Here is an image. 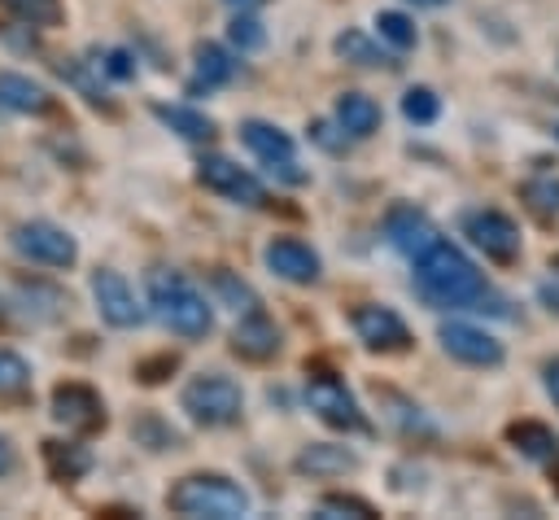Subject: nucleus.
Here are the masks:
<instances>
[{
	"mask_svg": "<svg viewBox=\"0 0 559 520\" xmlns=\"http://www.w3.org/2000/svg\"><path fill=\"white\" fill-rule=\"evenodd\" d=\"M0 105L13 109V114H48L52 109V92L44 83H35L31 74H17V70H0Z\"/></svg>",
	"mask_w": 559,
	"mask_h": 520,
	"instance_id": "18",
	"label": "nucleus"
},
{
	"mask_svg": "<svg viewBox=\"0 0 559 520\" xmlns=\"http://www.w3.org/2000/svg\"><path fill=\"white\" fill-rule=\"evenodd\" d=\"M13 249L26 262L52 267V271H66V267L79 262V240L61 223H52V218H26V223H17L13 227Z\"/></svg>",
	"mask_w": 559,
	"mask_h": 520,
	"instance_id": "5",
	"label": "nucleus"
},
{
	"mask_svg": "<svg viewBox=\"0 0 559 520\" xmlns=\"http://www.w3.org/2000/svg\"><path fill=\"white\" fill-rule=\"evenodd\" d=\"M537 297H542V306H546V310H559V275H555V280H546V284L537 288Z\"/></svg>",
	"mask_w": 559,
	"mask_h": 520,
	"instance_id": "41",
	"label": "nucleus"
},
{
	"mask_svg": "<svg viewBox=\"0 0 559 520\" xmlns=\"http://www.w3.org/2000/svg\"><path fill=\"white\" fill-rule=\"evenodd\" d=\"M349 323H354V332H358V341L367 345V350H376V354H402V350H411V328H406V319L393 310V306H380V302H362V306H354L349 310Z\"/></svg>",
	"mask_w": 559,
	"mask_h": 520,
	"instance_id": "8",
	"label": "nucleus"
},
{
	"mask_svg": "<svg viewBox=\"0 0 559 520\" xmlns=\"http://www.w3.org/2000/svg\"><path fill=\"white\" fill-rule=\"evenodd\" d=\"M402 114H406L411 122H419V127H428V122H437V114H441V105H437V96H432L428 87H411V92L402 96Z\"/></svg>",
	"mask_w": 559,
	"mask_h": 520,
	"instance_id": "33",
	"label": "nucleus"
},
{
	"mask_svg": "<svg viewBox=\"0 0 559 520\" xmlns=\"http://www.w3.org/2000/svg\"><path fill=\"white\" fill-rule=\"evenodd\" d=\"M153 118L166 122L175 135H183V140H192V144H210L214 131H218L214 118L201 114V109H192V105H153Z\"/></svg>",
	"mask_w": 559,
	"mask_h": 520,
	"instance_id": "22",
	"label": "nucleus"
},
{
	"mask_svg": "<svg viewBox=\"0 0 559 520\" xmlns=\"http://www.w3.org/2000/svg\"><path fill=\"white\" fill-rule=\"evenodd\" d=\"M310 140H314V144H323V149H332V153H341L349 135H345V131H341V135H332V127H328V122H314V127H310Z\"/></svg>",
	"mask_w": 559,
	"mask_h": 520,
	"instance_id": "38",
	"label": "nucleus"
},
{
	"mask_svg": "<svg viewBox=\"0 0 559 520\" xmlns=\"http://www.w3.org/2000/svg\"><path fill=\"white\" fill-rule=\"evenodd\" d=\"M179 406L201 428H227V424H236L245 415V389L223 371H201V376H192L183 385Z\"/></svg>",
	"mask_w": 559,
	"mask_h": 520,
	"instance_id": "4",
	"label": "nucleus"
},
{
	"mask_svg": "<svg viewBox=\"0 0 559 520\" xmlns=\"http://www.w3.org/2000/svg\"><path fill=\"white\" fill-rule=\"evenodd\" d=\"M384 398L397 406V411H393V419L402 424V433H411V437H415V433H419V437H432V424L424 419V411H419L415 402H406V398H397V393H384Z\"/></svg>",
	"mask_w": 559,
	"mask_h": 520,
	"instance_id": "34",
	"label": "nucleus"
},
{
	"mask_svg": "<svg viewBox=\"0 0 559 520\" xmlns=\"http://www.w3.org/2000/svg\"><path fill=\"white\" fill-rule=\"evenodd\" d=\"M166 507L188 520H240L249 516V494L223 472H192L170 485Z\"/></svg>",
	"mask_w": 559,
	"mask_h": 520,
	"instance_id": "3",
	"label": "nucleus"
},
{
	"mask_svg": "<svg viewBox=\"0 0 559 520\" xmlns=\"http://www.w3.org/2000/svg\"><path fill=\"white\" fill-rule=\"evenodd\" d=\"M336 127L349 140H367L380 127V105L367 92H341L336 96Z\"/></svg>",
	"mask_w": 559,
	"mask_h": 520,
	"instance_id": "20",
	"label": "nucleus"
},
{
	"mask_svg": "<svg viewBox=\"0 0 559 520\" xmlns=\"http://www.w3.org/2000/svg\"><path fill=\"white\" fill-rule=\"evenodd\" d=\"M31 385V363L13 350L0 345V398H13V393H26Z\"/></svg>",
	"mask_w": 559,
	"mask_h": 520,
	"instance_id": "28",
	"label": "nucleus"
},
{
	"mask_svg": "<svg viewBox=\"0 0 559 520\" xmlns=\"http://www.w3.org/2000/svg\"><path fill=\"white\" fill-rule=\"evenodd\" d=\"M144 288H148L153 315H157L170 332H179V336H188V341H197V336L210 332L214 310H210L205 293H201L183 271L157 267V271H148V284H144Z\"/></svg>",
	"mask_w": 559,
	"mask_h": 520,
	"instance_id": "2",
	"label": "nucleus"
},
{
	"mask_svg": "<svg viewBox=\"0 0 559 520\" xmlns=\"http://www.w3.org/2000/svg\"><path fill=\"white\" fill-rule=\"evenodd\" d=\"M415 288L424 302L441 306V310H489L502 315V297L489 288V280L476 271V262L450 245V240H432L424 253H415Z\"/></svg>",
	"mask_w": 559,
	"mask_h": 520,
	"instance_id": "1",
	"label": "nucleus"
},
{
	"mask_svg": "<svg viewBox=\"0 0 559 520\" xmlns=\"http://www.w3.org/2000/svg\"><path fill=\"white\" fill-rule=\"evenodd\" d=\"M376 26H380V39L384 44H393L397 52H406V48H415V22L406 17V13H393V9H384V13H376Z\"/></svg>",
	"mask_w": 559,
	"mask_h": 520,
	"instance_id": "27",
	"label": "nucleus"
},
{
	"mask_svg": "<svg viewBox=\"0 0 559 520\" xmlns=\"http://www.w3.org/2000/svg\"><path fill=\"white\" fill-rule=\"evenodd\" d=\"M131 437L144 441L148 450H175V446H179V433H175L170 424H162L157 415H140V419L131 424Z\"/></svg>",
	"mask_w": 559,
	"mask_h": 520,
	"instance_id": "29",
	"label": "nucleus"
},
{
	"mask_svg": "<svg viewBox=\"0 0 559 520\" xmlns=\"http://www.w3.org/2000/svg\"><path fill=\"white\" fill-rule=\"evenodd\" d=\"M44 468H48L52 481L70 485V481L92 472V450L79 446V441H44Z\"/></svg>",
	"mask_w": 559,
	"mask_h": 520,
	"instance_id": "21",
	"label": "nucleus"
},
{
	"mask_svg": "<svg viewBox=\"0 0 559 520\" xmlns=\"http://www.w3.org/2000/svg\"><path fill=\"white\" fill-rule=\"evenodd\" d=\"M306 402H310V411H314L328 428L367 433V419H362L354 393H349L345 380H336L332 371H310V380H306Z\"/></svg>",
	"mask_w": 559,
	"mask_h": 520,
	"instance_id": "6",
	"label": "nucleus"
},
{
	"mask_svg": "<svg viewBox=\"0 0 559 520\" xmlns=\"http://www.w3.org/2000/svg\"><path fill=\"white\" fill-rule=\"evenodd\" d=\"M507 441H511V446H515L524 459H537V463L559 459V437H555L546 424H533V419L511 424V428H507Z\"/></svg>",
	"mask_w": 559,
	"mask_h": 520,
	"instance_id": "23",
	"label": "nucleus"
},
{
	"mask_svg": "<svg viewBox=\"0 0 559 520\" xmlns=\"http://www.w3.org/2000/svg\"><path fill=\"white\" fill-rule=\"evenodd\" d=\"M319 516H323V520H341V516L371 520L376 507H371L367 498H354V494H323V498H319Z\"/></svg>",
	"mask_w": 559,
	"mask_h": 520,
	"instance_id": "30",
	"label": "nucleus"
},
{
	"mask_svg": "<svg viewBox=\"0 0 559 520\" xmlns=\"http://www.w3.org/2000/svg\"><path fill=\"white\" fill-rule=\"evenodd\" d=\"M92 297H96V310H100V319H105L109 328H140V323H144V310H140L131 284H127L118 271L96 267V271H92Z\"/></svg>",
	"mask_w": 559,
	"mask_h": 520,
	"instance_id": "12",
	"label": "nucleus"
},
{
	"mask_svg": "<svg viewBox=\"0 0 559 520\" xmlns=\"http://www.w3.org/2000/svg\"><path fill=\"white\" fill-rule=\"evenodd\" d=\"M262 262H266L271 275L288 280V284H314L319 271H323L319 253H314L306 240H297V236H275V240L262 249Z\"/></svg>",
	"mask_w": 559,
	"mask_h": 520,
	"instance_id": "13",
	"label": "nucleus"
},
{
	"mask_svg": "<svg viewBox=\"0 0 559 520\" xmlns=\"http://www.w3.org/2000/svg\"><path fill=\"white\" fill-rule=\"evenodd\" d=\"M13 472H17V450H13L9 437H0V481L13 476Z\"/></svg>",
	"mask_w": 559,
	"mask_h": 520,
	"instance_id": "40",
	"label": "nucleus"
},
{
	"mask_svg": "<svg viewBox=\"0 0 559 520\" xmlns=\"http://www.w3.org/2000/svg\"><path fill=\"white\" fill-rule=\"evenodd\" d=\"M227 9H236V13H253V9H262L266 0H223Z\"/></svg>",
	"mask_w": 559,
	"mask_h": 520,
	"instance_id": "42",
	"label": "nucleus"
},
{
	"mask_svg": "<svg viewBox=\"0 0 559 520\" xmlns=\"http://www.w3.org/2000/svg\"><path fill=\"white\" fill-rule=\"evenodd\" d=\"M197 179H201L210 192H218V197H227V201H236V205H249V210L266 205V188H262L245 166H236V162L223 157V153H205V157L197 162Z\"/></svg>",
	"mask_w": 559,
	"mask_h": 520,
	"instance_id": "9",
	"label": "nucleus"
},
{
	"mask_svg": "<svg viewBox=\"0 0 559 520\" xmlns=\"http://www.w3.org/2000/svg\"><path fill=\"white\" fill-rule=\"evenodd\" d=\"M411 4H419V9H441L445 0H411Z\"/></svg>",
	"mask_w": 559,
	"mask_h": 520,
	"instance_id": "43",
	"label": "nucleus"
},
{
	"mask_svg": "<svg viewBox=\"0 0 559 520\" xmlns=\"http://www.w3.org/2000/svg\"><path fill=\"white\" fill-rule=\"evenodd\" d=\"M227 39H231L240 52H253V48L266 44V31H262V22H258L253 13H236V17L227 22Z\"/></svg>",
	"mask_w": 559,
	"mask_h": 520,
	"instance_id": "31",
	"label": "nucleus"
},
{
	"mask_svg": "<svg viewBox=\"0 0 559 520\" xmlns=\"http://www.w3.org/2000/svg\"><path fill=\"white\" fill-rule=\"evenodd\" d=\"M463 236L476 249H485V258H493V262H515L520 258V227L502 210H467L463 214Z\"/></svg>",
	"mask_w": 559,
	"mask_h": 520,
	"instance_id": "10",
	"label": "nucleus"
},
{
	"mask_svg": "<svg viewBox=\"0 0 559 520\" xmlns=\"http://www.w3.org/2000/svg\"><path fill=\"white\" fill-rule=\"evenodd\" d=\"M52 419L66 433H96V428H105V402L92 385L66 380L52 389Z\"/></svg>",
	"mask_w": 559,
	"mask_h": 520,
	"instance_id": "11",
	"label": "nucleus"
},
{
	"mask_svg": "<svg viewBox=\"0 0 559 520\" xmlns=\"http://www.w3.org/2000/svg\"><path fill=\"white\" fill-rule=\"evenodd\" d=\"M61 74L79 87V96H87L92 105H100V109H114V101H109V92H105V83L100 79H92L87 74V61H79V57H70V61H61Z\"/></svg>",
	"mask_w": 559,
	"mask_h": 520,
	"instance_id": "26",
	"label": "nucleus"
},
{
	"mask_svg": "<svg viewBox=\"0 0 559 520\" xmlns=\"http://www.w3.org/2000/svg\"><path fill=\"white\" fill-rule=\"evenodd\" d=\"M96 66H100V74H109V79H135V57H131L127 48H109L105 61H96Z\"/></svg>",
	"mask_w": 559,
	"mask_h": 520,
	"instance_id": "36",
	"label": "nucleus"
},
{
	"mask_svg": "<svg viewBox=\"0 0 559 520\" xmlns=\"http://www.w3.org/2000/svg\"><path fill=\"white\" fill-rule=\"evenodd\" d=\"M175 363H179L175 354H157V358H148V363H140V367H135V376H140L144 385H157V380H166V376L175 371Z\"/></svg>",
	"mask_w": 559,
	"mask_h": 520,
	"instance_id": "37",
	"label": "nucleus"
},
{
	"mask_svg": "<svg viewBox=\"0 0 559 520\" xmlns=\"http://www.w3.org/2000/svg\"><path fill=\"white\" fill-rule=\"evenodd\" d=\"M231 350H236L240 358H249V363L275 358V354H280V328H275V319H271L266 310H258V306L240 310V323H236V332H231Z\"/></svg>",
	"mask_w": 559,
	"mask_h": 520,
	"instance_id": "15",
	"label": "nucleus"
},
{
	"mask_svg": "<svg viewBox=\"0 0 559 520\" xmlns=\"http://www.w3.org/2000/svg\"><path fill=\"white\" fill-rule=\"evenodd\" d=\"M441 345H445V354L450 358H459V363H467V367H498L507 354H502V341L498 336H489L485 328H476V323H441Z\"/></svg>",
	"mask_w": 559,
	"mask_h": 520,
	"instance_id": "14",
	"label": "nucleus"
},
{
	"mask_svg": "<svg viewBox=\"0 0 559 520\" xmlns=\"http://www.w3.org/2000/svg\"><path fill=\"white\" fill-rule=\"evenodd\" d=\"M354 468H358V454L349 446H336V441H310L293 459V472H301V476H345Z\"/></svg>",
	"mask_w": 559,
	"mask_h": 520,
	"instance_id": "17",
	"label": "nucleus"
},
{
	"mask_svg": "<svg viewBox=\"0 0 559 520\" xmlns=\"http://www.w3.org/2000/svg\"><path fill=\"white\" fill-rule=\"evenodd\" d=\"M332 48H336V57L341 61H349V66H362V70H376V66H393V57L376 44V39H367L362 31H341L336 39H332Z\"/></svg>",
	"mask_w": 559,
	"mask_h": 520,
	"instance_id": "24",
	"label": "nucleus"
},
{
	"mask_svg": "<svg viewBox=\"0 0 559 520\" xmlns=\"http://www.w3.org/2000/svg\"><path fill=\"white\" fill-rule=\"evenodd\" d=\"M240 140H245V149H249L253 157H262V166H266L271 175H280L284 184H301V179H306V170H301L297 157H293V135H288L284 127L262 122V118H249V122H240Z\"/></svg>",
	"mask_w": 559,
	"mask_h": 520,
	"instance_id": "7",
	"label": "nucleus"
},
{
	"mask_svg": "<svg viewBox=\"0 0 559 520\" xmlns=\"http://www.w3.org/2000/svg\"><path fill=\"white\" fill-rule=\"evenodd\" d=\"M231 79H236V61H231V52L218 48V44H197L188 92H192V96H197V92H214V87H223V83H231Z\"/></svg>",
	"mask_w": 559,
	"mask_h": 520,
	"instance_id": "19",
	"label": "nucleus"
},
{
	"mask_svg": "<svg viewBox=\"0 0 559 520\" xmlns=\"http://www.w3.org/2000/svg\"><path fill=\"white\" fill-rule=\"evenodd\" d=\"M214 293L231 306V310H249V306H258V297H253V288L245 284V280H236L231 271H214Z\"/></svg>",
	"mask_w": 559,
	"mask_h": 520,
	"instance_id": "32",
	"label": "nucleus"
},
{
	"mask_svg": "<svg viewBox=\"0 0 559 520\" xmlns=\"http://www.w3.org/2000/svg\"><path fill=\"white\" fill-rule=\"evenodd\" d=\"M22 26H35V31H52L66 22V4L61 0H0Z\"/></svg>",
	"mask_w": 559,
	"mask_h": 520,
	"instance_id": "25",
	"label": "nucleus"
},
{
	"mask_svg": "<svg viewBox=\"0 0 559 520\" xmlns=\"http://www.w3.org/2000/svg\"><path fill=\"white\" fill-rule=\"evenodd\" d=\"M542 380H546V393H550V402L559 406V358H546V367H542Z\"/></svg>",
	"mask_w": 559,
	"mask_h": 520,
	"instance_id": "39",
	"label": "nucleus"
},
{
	"mask_svg": "<svg viewBox=\"0 0 559 520\" xmlns=\"http://www.w3.org/2000/svg\"><path fill=\"white\" fill-rule=\"evenodd\" d=\"M520 197H524L533 210L550 214V210H559V179H537V184H524V188H520Z\"/></svg>",
	"mask_w": 559,
	"mask_h": 520,
	"instance_id": "35",
	"label": "nucleus"
},
{
	"mask_svg": "<svg viewBox=\"0 0 559 520\" xmlns=\"http://www.w3.org/2000/svg\"><path fill=\"white\" fill-rule=\"evenodd\" d=\"M384 236H389V245H393L397 253L415 258V253H424V249L437 240V227H432V218H428L424 210H415V205H393L389 218H384Z\"/></svg>",
	"mask_w": 559,
	"mask_h": 520,
	"instance_id": "16",
	"label": "nucleus"
}]
</instances>
